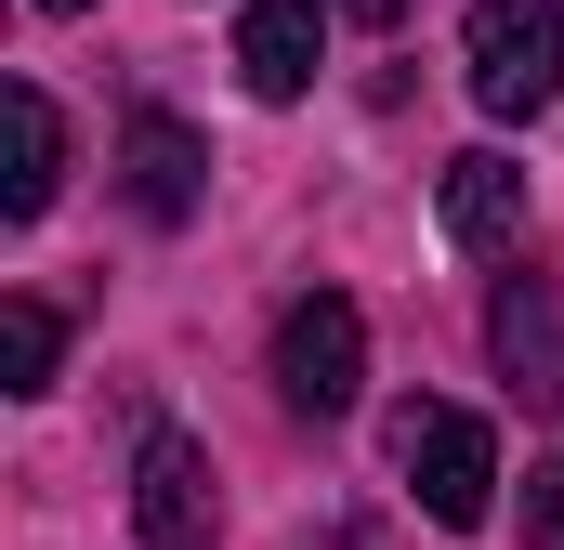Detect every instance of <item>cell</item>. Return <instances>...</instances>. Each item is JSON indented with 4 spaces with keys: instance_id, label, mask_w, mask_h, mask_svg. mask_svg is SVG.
<instances>
[{
    "instance_id": "obj_1",
    "label": "cell",
    "mask_w": 564,
    "mask_h": 550,
    "mask_svg": "<svg viewBox=\"0 0 564 550\" xmlns=\"http://www.w3.org/2000/svg\"><path fill=\"white\" fill-rule=\"evenodd\" d=\"M459 66H473V106L486 119H539L564 92V0H473Z\"/></svg>"
},
{
    "instance_id": "obj_2",
    "label": "cell",
    "mask_w": 564,
    "mask_h": 550,
    "mask_svg": "<svg viewBox=\"0 0 564 550\" xmlns=\"http://www.w3.org/2000/svg\"><path fill=\"white\" fill-rule=\"evenodd\" d=\"M276 394L302 419H341L355 394H368V315L341 301V288H302L276 315Z\"/></svg>"
},
{
    "instance_id": "obj_3",
    "label": "cell",
    "mask_w": 564,
    "mask_h": 550,
    "mask_svg": "<svg viewBox=\"0 0 564 550\" xmlns=\"http://www.w3.org/2000/svg\"><path fill=\"white\" fill-rule=\"evenodd\" d=\"M394 472L421 485V512L446 538H473V525H486V485H499V446H486L473 407H408L394 419Z\"/></svg>"
},
{
    "instance_id": "obj_4",
    "label": "cell",
    "mask_w": 564,
    "mask_h": 550,
    "mask_svg": "<svg viewBox=\"0 0 564 550\" xmlns=\"http://www.w3.org/2000/svg\"><path fill=\"white\" fill-rule=\"evenodd\" d=\"M132 525H144V550H224V485H210V446L197 432H144Z\"/></svg>"
},
{
    "instance_id": "obj_5",
    "label": "cell",
    "mask_w": 564,
    "mask_h": 550,
    "mask_svg": "<svg viewBox=\"0 0 564 550\" xmlns=\"http://www.w3.org/2000/svg\"><path fill=\"white\" fill-rule=\"evenodd\" d=\"M315 53H328V13H315V0H250V13H237V79H250L263 106H302V92H315Z\"/></svg>"
},
{
    "instance_id": "obj_6",
    "label": "cell",
    "mask_w": 564,
    "mask_h": 550,
    "mask_svg": "<svg viewBox=\"0 0 564 550\" xmlns=\"http://www.w3.org/2000/svg\"><path fill=\"white\" fill-rule=\"evenodd\" d=\"M119 170H132V210H144V223H184V210L210 197V144L184 132L171 106H144L132 132H119Z\"/></svg>"
},
{
    "instance_id": "obj_7",
    "label": "cell",
    "mask_w": 564,
    "mask_h": 550,
    "mask_svg": "<svg viewBox=\"0 0 564 550\" xmlns=\"http://www.w3.org/2000/svg\"><path fill=\"white\" fill-rule=\"evenodd\" d=\"M433 210H446V237H459V250H512V237H525V170H512L499 144H473V157H446Z\"/></svg>"
},
{
    "instance_id": "obj_8",
    "label": "cell",
    "mask_w": 564,
    "mask_h": 550,
    "mask_svg": "<svg viewBox=\"0 0 564 550\" xmlns=\"http://www.w3.org/2000/svg\"><path fill=\"white\" fill-rule=\"evenodd\" d=\"M486 341H499V367L525 381V407H564V315H552V288H539V275H512V288H499Z\"/></svg>"
},
{
    "instance_id": "obj_9",
    "label": "cell",
    "mask_w": 564,
    "mask_h": 550,
    "mask_svg": "<svg viewBox=\"0 0 564 550\" xmlns=\"http://www.w3.org/2000/svg\"><path fill=\"white\" fill-rule=\"evenodd\" d=\"M53 184H66V119H53V92H40V79H13V184H0V210H13V223H40V210H53Z\"/></svg>"
},
{
    "instance_id": "obj_10",
    "label": "cell",
    "mask_w": 564,
    "mask_h": 550,
    "mask_svg": "<svg viewBox=\"0 0 564 550\" xmlns=\"http://www.w3.org/2000/svg\"><path fill=\"white\" fill-rule=\"evenodd\" d=\"M0 367H13V394H53V367H66V315L53 301H0Z\"/></svg>"
},
{
    "instance_id": "obj_11",
    "label": "cell",
    "mask_w": 564,
    "mask_h": 550,
    "mask_svg": "<svg viewBox=\"0 0 564 550\" xmlns=\"http://www.w3.org/2000/svg\"><path fill=\"white\" fill-rule=\"evenodd\" d=\"M525 550H564V459L525 472Z\"/></svg>"
},
{
    "instance_id": "obj_12",
    "label": "cell",
    "mask_w": 564,
    "mask_h": 550,
    "mask_svg": "<svg viewBox=\"0 0 564 550\" xmlns=\"http://www.w3.org/2000/svg\"><path fill=\"white\" fill-rule=\"evenodd\" d=\"M341 13H355V26H394V13H408V0H341Z\"/></svg>"
},
{
    "instance_id": "obj_13",
    "label": "cell",
    "mask_w": 564,
    "mask_h": 550,
    "mask_svg": "<svg viewBox=\"0 0 564 550\" xmlns=\"http://www.w3.org/2000/svg\"><path fill=\"white\" fill-rule=\"evenodd\" d=\"M40 13H79V0H40Z\"/></svg>"
}]
</instances>
